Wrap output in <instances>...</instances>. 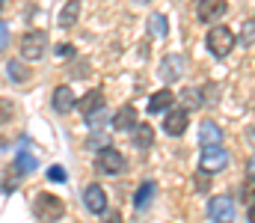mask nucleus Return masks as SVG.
I'll return each instance as SVG.
<instances>
[{
  "instance_id": "1",
  "label": "nucleus",
  "mask_w": 255,
  "mask_h": 223,
  "mask_svg": "<svg viewBox=\"0 0 255 223\" xmlns=\"http://www.w3.org/2000/svg\"><path fill=\"white\" fill-rule=\"evenodd\" d=\"M95 170L104 173V176H122V173L128 170V161H125V155H122L119 149L107 146V149L98 152V158H95Z\"/></svg>"
},
{
  "instance_id": "2",
  "label": "nucleus",
  "mask_w": 255,
  "mask_h": 223,
  "mask_svg": "<svg viewBox=\"0 0 255 223\" xmlns=\"http://www.w3.org/2000/svg\"><path fill=\"white\" fill-rule=\"evenodd\" d=\"M36 215L42 223H57L65 215V203L57 194H39L36 197Z\"/></svg>"
},
{
  "instance_id": "3",
  "label": "nucleus",
  "mask_w": 255,
  "mask_h": 223,
  "mask_svg": "<svg viewBox=\"0 0 255 223\" xmlns=\"http://www.w3.org/2000/svg\"><path fill=\"white\" fill-rule=\"evenodd\" d=\"M232 48H235V33L229 30V27H211L208 30V51L214 54V57H229L232 54Z\"/></svg>"
},
{
  "instance_id": "4",
  "label": "nucleus",
  "mask_w": 255,
  "mask_h": 223,
  "mask_svg": "<svg viewBox=\"0 0 255 223\" xmlns=\"http://www.w3.org/2000/svg\"><path fill=\"white\" fill-rule=\"evenodd\" d=\"M48 48V33L45 30H30L21 36V57L24 60H42Z\"/></svg>"
},
{
  "instance_id": "5",
  "label": "nucleus",
  "mask_w": 255,
  "mask_h": 223,
  "mask_svg": "<svg viewBox=\"0 0 255 223\" xmlns=\"http://www.w3.org/2000/svg\"><path fill=\"white\" fill-rule=\"evenodd\" d=\"M229 167V152L223 146L217 149H202V158H199V170L205 173V176H211V173H220V170H226Z\"/></svg>"
},
{
  "instance_id": "6",
  "label": "nucleus",
  "mask_w": 255,
  "mask_h": 223,
  "mask_svg": "<svg viewBox=\"0 0 255 223\" xmlns=\"http://www.w3.org/2000/svg\"><path fill=\"white\" fill-rule=\"evenodd\" d=\"M181 74H184V57H181V54H166V57L160 60L157 77H160L163 83H175Z\"/></svg>"
},
{
  "instance_id": "7",
  "label": "nucleus",
  "mask_w": 255,
  "mask_h": 223,
  "mask_svg": "<svg viewBox=\"0 0 255 223\" xmlns=\"http://www.w3.org/2000/svg\"><path fill=\"white\" fill-rule=\"evenodd\" d=\"M208 215H211L214 223H232L235 221V203H232L229 197H211Z\"/></svg>"
},
{
  "instance_id": "8",
  "label": "nucleus",
  "mask_w": 255,
  "mask_h": 223,
  "mask_svg": "<svg viewBox=\"0 0 255 223\" xmlns=\"http://www.w3.org/2000/svg\"><path fill=\"white\" fill-rule=\"evenodd\" d=\"M226 12H229V3H226V0H205V3L196 6V15H199V21H205V24H217Z\"/></svg>"
},
{
  "instance_id": "9",
  "label": "nucleus",
  "mask_w": 255,
  "mask_h": 223,
  "mask_svg": "<svg viewBox=\"0 0 255 223\" xmlns=\"http://www.w3.org/2000/svg\"><path fill=\"white\" fill-rule=\"evenodd\" d=\"M187 113L181 110V107H172L166 116H163V131L169 134V137H181L184 131H187Z\"/></svg>"
},
{
  "instance_id": "10",
  "label": "nucleus",
  "mask_w": 255,
  "mask_h": 223,
  "mask_svg": "<svg viewBox=\"0 0 255 223\" xmlns=\"http://www.w3.org/2000/svg\"><path fill=\"white\" fill-rule=\"evenodd\" d=\"M83 203H86V209H89L92 215H104V209H107V194H104V188H101V185H86V188H83Z\"/></svg>"
},
{
  "instance_id": "11",
  "label": "nucleus",
  "mask_w": 255,
  "mask_h": 223,
  "mask_svg": "<svg viewBox=\"0 0 255 223\" xmlns=\"http://www.w3.org/2000/svg\"><path fill=\"white\" fill-rule=\"evenodd\" d=\"M199 143H202V149L223 146V131H220V125L211 122V119H205V122L199 125Z\"/></svg>"
},
{
  "instance_id": "12",
  "label": "nucleus",
  "mask_w": 255,
  "mask_h": 223,
  "mask_svg": "<svg viewBox=\"0 0 255 223\" xmlns=\"http://www.w3.org/2000/svg\"><path fill=\"white\" fill-rule=\"evenodd\" d=\"M36 167H39V161H36V155H33V152H30V146L24 143V146L18 149V155H15V164H12L9 170H12L15 176H27V173H33Z\"/></svg>"
},
{
  "instance_id": "13",
  "label": "nucleus",
  "mask_w": 255,
  "mask_h": 223,
  "mask_svg": "<svg viewBox=\"0 0 255 223\" xmlns=\"http://www.w3.org/2000/svg\"><path fill=\"white\" fill-rule=\"evenodd\" d=\"M113 128H116V131H133V128H136V107H133V104H125V107L116 110Z\"/></svg>"
},
{
  "instance_id": "14",
  "label": "nucleus",
  "mask_w": 255,
  "mask_h": 223,
  "mask_svg": "<svg viewBox=\"0 0 255 223\" xmlns=\"http://www.w3.org/2000/svg\"><path fill=\"white\" fill-rule=\"evenodd\" d=\"M77 107L83 110V116H92V113H98V110L104 107V92H101V89H89L83 98H77Z\"/></svg>"
},
{
  "instance_id": "15",
  "label": "nucleus",
  "mask_w": 255,
  "mask_h": 223,
  "mask_svg": "<svg viewBox=\"0 0 255 223\" xmlns=\"http://www.w3.org/2000/svg\"><path fill=\"white\" fill-rule=\"evenodd\" d=\"M175 104V95L169 92V89H160V92H154L151 98H148V113L154 116V113H169V107Z\"/></svg>"
},
{
  "instance_id": "16",
  "label": "nucleus",
  "mask_w": 255,
  "mask_h": 223,
  "mask_svg": "<svg viewBox=\"0 0 255 223\" xmlns=\"http://www.w3.org/2000/svg\"><path fill=\"white\" fill-rule=\"evenodd\" d=\"M71 107H77V98H74L71 86H57L54 89V110L57 113H68Z\"/></svg>"
},
{
  "instance_id": "17",
  "label": "nucleus",
  "mask_w": 255,
  "mask_h": 223,
  "mask_svg": "<svg viewBox=\"0 0 255 223\" xmlns=\"http://www.w3.org/2000/svg\"><path fill=\"white\" fill-rule=\"evenodd\" d=\"M133 146L139 149V152L154 146V128L148 122H136V128H133Z\"/></svg>"
},
{
  "instance_id": "18",
  "label": "nucleus",
  "mask_w": 255,
  "mask_h": 223,
  "mask_svg": "<svg viewBox=\"0 0 255 223\" xmlns=\"http://www.w3.org/2000/svg\"><path fill=\"white\" fill-rule=\"evenodd\" d=\"M154 191H157V185H154L151 179H145V182L139 185V191L133 194V209H145V206L151 203V197H154Z\"/></svg>"
},
{
  "instance_id": "19",
  "label": "nucleus",
  "mask_w": 255,
  "mask_h": 223,
  "mask_svg": "<svg viewBox=\"0 0 255 223\" xmlns=\"http://www.w3.org/2000/svg\"><path fill=\"white\" fill-rule=\"evenodd\" d=\"M181 110L184 113H190L196 107H202V89H196V86H187V89H181Z\"/></svg>"
},
{
  "instance_id": "20",
  "label": "nucleus",
  "mask_w": 255,
  "mask_h": 223,
  "mask_svg": "<svg viewBox=\"0 0 255 223\" xmlns=\"http://www.w3.org/2000/svg\"><path fill=\"white\" fill-rule=\"evenodd\" d=\"M148 33L154 36V39H163L169 30H166V15H160V12H154V15H148Z\"/></svg>"
},
{
  "instance_id": "21",
  "label": "nucleus",
  "mask_w": 255,
  "mask_h": 223,
  "mask_svg": "<svg viewBox=\"0 0 255 223\" xmlns=\"http://www.w3.org/2000/svg\"><path fill=\"white\" fill-rule=\"evenodd\" d=\"M77 15H80V3H77V0L65 3V6H63V12H60V27H74Z\"/></svg>"
},
{
  "instance_id": "22",
  "label": "nucleus",
  "mask_w": 255,
  "mask_h": 223,
  "mask_svg": "<svg viewBox=\"0 0 255 223\" xmlns=\"http://www.w3.org/2000/svg\"><path fill=\"white\" fill-rule=\"evenodd\" d=\"M6 72H9V80H18V83H24V80H30V72H27V66L24 63H6Z\"/></svg>"
},
{
  "instance_id": "23",
  "label": "nucleus",
  "mask_w": 255,
  "mask_h": 223,
  "mask_svg": "<svg viewBox=\"0 0 255 223\" xmlns=\"http://www.w3.org/2000/svg\"><path fill=\"white\" fill-rule=\"evenodd\" d=\"M12 113H15V104H12L9 98H0V125H3V122H9V119H12Z\"/></svg>"
},
{
  "instance_id": "24",
  "label": "nucleus",
  "mask_w": 255,
  "mask_h": 223,
  "mask_svg": "<svg viewBox=\"0 0 255 223\" xmlns=\"http://www.w3.org/2000/svg\"><path fill=\"white\" fill-rule=\"evenodd\" d=\"M241 200H244V203H247L250 209L255 206V179H253V182H247V185H244V194H241Z\"/></svg>"
},
{
  "instance_id": "25",
  "label": "nucleus",
  "mask_w": 255,
  "mask_h": 223,
  "mask_svg": "<svg viewBox=\"0 0 255 223\" xmlns=\"http://www.w3.org/2000/svg\"><path fill=\"white\" fill-rule=\"evenodd\" d=\"M48 179H51V182H65V179H68V173H65V167L54 164V167L48 170Z\"/></svg>"
},
{
  "instance_id": "26",
  "label": "nucleus",
  "mask_w": 255,
  "mask_h": 223,
  "mask_svg": "<svg viewBox=\"0 0 255 223\" xmlns=\"http://www.w3.org/2000/svg\"><path fill=\"white\" fill-rule=\"evenodd\" d=\"M57 57L60 60H71L74 57V45H57Z\"/></svg>"
},
{
  "instance_id": "27",
  "label": "nucleus",
  "mask_w": 255,
  "mask_h": 223,
  "mask_svg": "<svg viewBox=\"0 0 255 223\" xmlns=\"http://www.w3.org/2000/svg\"><path fill=\"white\" fill-rule=\"evenodd\" d=\"M6 45H9V30H6V27L0 24V51H3Z\"/></svg>"
},
{
  "instance_id": "28",
  "label": "nucleus",
  "mask_w": 255,
  "mask_h": 223,
  "mask_svg": "<svg viewBox=\"0 0 255 223\" xmlns=\"http://www.w3.org/2000/svg\"><path fill=\"white\" fill-rule=\"evenodd\" d=\"M196 185H199V191H208V188H211V182H208V176H205V173L196 179Z\"/></svg>"
},
{
  "instance_id": "29",
  "label": "nucleus",
  "mask_w": 255,
  "mask_h": 223,
  "mask_svg": "<svg viewBox=\"0 0 255 223\" xmlns=\"http://www.w3.org/2000/svg\"><path fill=\"white\" fill-rule=\"evenodd\" d=\"M253 36H255V21L253 24H247V39H253Z\"/></svg>"
},
{
  "instance_id": "30",
  "label": "nucleus",
  "mask_w": 255,
  "mask_h": 223,
  "mask_svg": "<svg viewBox=\"0 0 255 223\" xmlns=\"http://www.w3.org/2000/svg\"><path fill=\"white\" fill-rule=\"evenodd\" d=\"M247 170H250V176H255V155L250 158V164H247Z\"/></svg>"
},
{
  "instance_id": "31",
  "label": "nucleus",
  "mask_w": 255,
  "mask_h": 223,
  "mask_svg": "<svg viewBox=\"0 0 255 223\" xmlns=\"http://www.w3.org/2000/svg\"><path fill=\"white\" fill-rule=\"evenodd\" d=\"M250 223H255V206L250 209Z\"/></svg>"
}]
</instances>
